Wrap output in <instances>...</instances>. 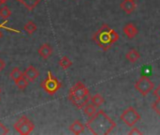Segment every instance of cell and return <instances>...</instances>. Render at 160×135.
I'll return each mask as SVG.
<instances>
[{
  "label": "cell",
  "instance_id": "obj_13",
  "mask_svg": "<svg viewBox=\"0 0 160 135\" xmlns=\"http://www.w3.org/2000/svg\"><path fill=\"white\" fill-rule=\"evenodd\" d=\"M126 58H127V60H128V62L134 64V63H136V62L141 58V54H140L136 49H131V50H129V51L127 53Z\"/></svg>",
  "mask_w": 160,
  "mask_h": 135
},
{
  "label": "cell",
  "instance_id": "obj_23",
  "mask_svg": "<svg viewBox=\"0 0 160 135\" xmlns=\"http://www.w3.org/2000/svg\"><path fill=\"white\" fill-rule=\"evenodd\" d=\"M128 134L130 135H139V134H142V132L138 129V128H136V127H132V129H131V131L128 132Z\"/></svg>",
  "mask_w": 160,
  "mask_h": 135
},
{
  "label": "cell",
  "instance_id": "obj_1",
  "mask_svg": "<svg viewBox=\"0 0 160 135\" xmlns=\"http://www.w3.org/2000/svg\"><path fill=\"white\" fill-rule=\"evenodd\" d=\"M85 127L93 134L108 135L116 128V123L103 110H99L90 117Z\"/></svg>",
  "mask_w": 160,
  "mask_h": 135
},
{
  "label": "cell",
  "instance_id": "obj_4",
  "mask_svg": "<svg viewBox=\"0 0 160 135\" xmlns=\"http://www.w3.org/2000/svg\"><path fill=\"white\" fill-rule=\"evenodd\" d=\"M61 86H62L61 83L58 81V79L55 76L52 75L51 71H48V75L46 79L41 83V87L49 95L55 94L61 88Z\"/></svg>",
  "mask_w": 160,
  "mask_h": 135
},
{
  "label": "cell",
  "instance_id": "obj_10",
  "mask_svg": "<svg viewBox=\"0 0 160 135\" xmlns=\"http://www.w3.org/2000/svg\"><path fill=\"white\" fill-rule=\"evenodd\" d=\"M123 31H124V33L126 34V36H127L128 39H134V38L138 35V33H139L138 28H137L133 23H127V24L124 26Z\"/></svg>",
  "mask_w": 160,
  "mask_h": 135
},
{
  "label": "cell",
  "instance_id": "obj_11",
  "mask_svg": "<svg viewBox=\"0 0 160 135\" xmlns=\"http://www.w3.org/2000/svg\"><path fill=\"white\" fill-rule=\"evenodd\" d=\"M38 54L43 59H48L52 54V46L50 44L45 43V44H43V45H41L39 47Z\"/></svg>",
  "mask_w": 160,
  "mask_h": 135
},
{
  "label": "cell",
  "instance_id": "obj_14",
  "mask_svg": "<svg viewBox=\"0 0 160 135\" xmlns=\"http://www.w3.org/2000/svg\"><path fill=\"white\" fill-rule=\"evenodd\" d=\"M22 3L28 10H33L42 0H18Z\"/></svg>",
  "mask_w": 160,
  "mask_h": 135
},
{
  "label": "cell",
  "instance_id": "obj_25",
  "mask_svg": "<svg viewBox=\"0 0 160 135\" xmlns=\"http://www.w3.org/2000/svg\"><path fill=\"white\" fill-rule=\"evenodd\" d=\"M5 66H6V64H5V62L0 58V72L5 69Z\"/></svg>",
  "mask_w": 160,
  "mask_h": 135
},
{
  "label": "cell",
  "instance_id": "obj_29",
  "mask_svg": "<svg viewBox=\"0 0 160 135\" xmlns=\"http://www.w3.org/2000/svg\"><path fill=\"white\" fill-rule=\"evenodd\" d=\"M3 1H5V2H6V1H7V0H3Z\"/></svg>",
  "mask_w": 160,
  "mask_h": 135
},
{
  "label": "cell",
  "instance_id": "obj_21",
  "mask_svg": "<svg viewBox=\"0 0 160 135\" xmlns=\"http://www.w3.org/2000/svg\"><path fill=\"white\" fill-rule=\"evenodd\" d=\"M10 15H11V10L9 9L8 7L4 6L0 8V16L3 19H8Z\"/></svg>",
  "mask_w": 160,
  "mask_h": 135
},
{
  "label": "cell",
  "instance_id": "obj_19",
  "mask_svg": "<svg viewBox=\"0 0 160 135\" xmlns=\"http://www.w3.org/2000/svg\"><path fill=\"white\" fill-rule=\"evenodd\" d=\"M28 83H29V82L27 81V79H26V78H24L23 76H22V78H20L18 81H16V82H15V84H16L17 87H18L19 89H21V90H24V89L27 87Z\"/></svg>",
  "mask_w": 160,
  "mask_h": 135
},
{
  "label": "cell",
  "instance_id": "obj_26",
  "mask_svg": "<svg viewBox=\"0 0 160 135\" xmlns=\"http://www.w3.org/2000/svg\"><path fill=\"white\" fill-rule=\"evenodd\" d=\"M5 3H6L5 1H3V0H0V7H1L2 5H4Z\"/></svg>",
  "mask_w": 160,
  "mask_h": 135
},
{
  "label": "cell",
  "instance_id": "obj_30",
  "mask_svg": "<svg viewBox=\"0 0 160 135\" xmlns=\"http://www.w3.org/2000/svg\"><path fill=\"white\" fill-rule=\"evenodd\" d=\"M0 100H1V99H0Z\"/></svg>",
  "mask_w": 160,
  "mask_h": 135
},
{
  "label": "cell",
  "instance_id": "obj_17",
  "mask_svg": "<svg viewBox=\"0 0 160 135\" xmlns=\"http://www.w3.org/2000/svg\"><path fill=\"white\" fill-rule=\"evenodd\" d=\"M59 66L63 68L64 70H67L72 66V61L68 56H63L59 61Z\"/></svg>",
  "mask_w": 160,
  "mask_h": 135
},
{
  "label": "cell",
  "instance_id": "obj_7",
  "mask_svg": "<svg viewBox=\"0 0 160 135\" xmlns=\"http://www.w3.org/2000/svg\"><path fill=\"white\" fill-rule=\"evenodd\" d=\"M155 88V84L147 77H141L135 84V89L142 96H147Z\"/></svg>",
  "mask_w": 160,
  "mask_h": 135
},
{
  "label": "cell",
  "instance_id": "obj_24",
  "mask_svg": "<svg viewBox=\"0 0 160 135\" xmlns=\"http://www.w3.org/2000/svg\"><path fill=\"white\" fill-rule=\"evenodd\" d=\"M153 94H154V96L158 100L160 99V85L154 90V92H153Z\"/></svg>",
  "mask_w": 160,
  "mask_h": 135
},
{
  "label": "cell",
  "instance_id": "obj_5",
  "mask_svg": "<svg viewBox=\"0 0 160 135\" xmlns=\"http://www.w3.org/2000/svg\"><path fill=\"white\" fill-rule=\"evenodd\" d=\"M142 117L139 114V112L134 108V107H128L127 108L120 116V119L128 127L132 128L133 126H135L140 120H141Z\"/></svg>",
  "mask_w": 160,
  "mask_h": 135
},
{
  "label": "cell",
  "instance_id": "obj_27",
  "mask_svg": "<svg viewBox=\"0 0 160 135\" xmlns=\"http://www.w3.org/2000/svg\"><path fill=\"white\" fill-rule=\"evenodd\" d=\"M2 37V32H1V30H0V38Z\"/></svg>",
  "mask_w": 160,
  "mask_h": 135
},
{
  "label": "cell",
  "instance_id": "obj_3",
  "mask_svg": "<svg viewBox=\"0 0 160 135\" xmlns=\"http://www.w3.org/2000/svg\"><path fill=\"white\" fill-rule=\"evenodd\" d=\"M111 30L112 28L108 24L104 23L93 36V40L103 51H108L113 44L111 38Z\"/></svg>",
  "mask_w": 160,
  "mask_h": 135
},
{
  "label": "cell",
  "instance_id": "obj_15",
  "mask_svg": "<svg viewBox=\"0 0 160 135\" xmlns=\"http://www.w3.org/2000/svg\"><path fill=\"white\" fill-rule=\"evenodd\" d=\"M82 110H83L84 115L87 116L88 117H92L97 113V107L94 104H92V103H87L82 108Z\"/></svg>",
  "mask_w": 160,
  "mask_h": 135
},
{
  "label": "cell",
  "instance_id": "obj_16",
  "mask_svg": "<svg viewBox=\"0 0 160 135\" xmlns=\"http://www.w3.org/2000/svg\"><path fill=\"white\" fill-rule=\"evenodd\" d=\"M91 103L94 104L97 108L100 107L103 103H104V98L100 95V94H96L93 97H91Z\"/></svg>",
  "mask_w": 160,
  "mask_h": 135
},
{
  "label": "cell",
  "instance_id": "obj_9",
  "mask_svg": "<svg viewBox=\"0 0 160 135\" xmlns=\"http://www.w3.org/2000/svg\"><path fill=\"white\" fill-rule=\"evenodd\" d=\"M120 8L127 14H131L136 9L137 5H136V3H135L134 0H124L120 4Z\"/></svg>",
  "mask_w": 160,
  "mask_h": 135
},
{
  "label": "cell",
  "instance_id": "obj_2",
  "mask_svg": "<svg viewBox=\"0 0 160 135\" xmlns=\"http://www.w3.org/2000/svg\"><path fill=\"white\" fill-rule=\"evenodd\" d=\"M68 100L78 109H82L91 100L89 89L82 82H77L69 90Z\"/></svg>",
  "mask_w": 160,
  "mask_h": 135
},
{
  "label": "cell",
  "instance_id": "obj_18",
  "mask_svg": "<svg viewBox=\"0 0 160 135\" xmlns=\"http://www.w3.org/2000/svg\"><path fill=\"white\" fill-rule=\"evenodd\" d=\"M9 76H10V78H11L14 82H16V81H18L20 78H22L23 75H22V72L18 68H14V69L11 70Z\"/></svg>",
  "mask_w": 160,
  "mask_h": 135
},
{
  "label": "cell",
  "instance_id": "obj_22",
  "mask_svg": "<svg viewBox=\"0 0 160 135\" xmlns=\"http://www.w3.org/2000/svg\"><path fill=\"white\" fill-rule=\"evenodd\" d=\"M152 108L158 113V115L160 117V99L157 100V101L152 105Z\"/></svg>",
  "mask_w": 160,
  "mask_h": 135
},
{
  "label": "cell",
  "instance_id": "obj_28",
  "mask_svg": "<svg viewBox=\"0 0 160 135\" xmlns=\"http://www.w3.org/2000/svg\"><path fill=\"white\" fill-rule=\"evenodd\" d=\"M0 94H1V88H0Z\"/></svg>",
  "mask_w": 160,
  "mask_h": 135
},
{
  "label": "cell",
  "instance_id": "obj_20",
  "mask_svg": "<svg viewBox=\"0 0 160 135\" xmlns=\"http://www.w3.org/2000/svg\"><path fill=\"white\" fill-rule=\"evenodd\" d=\"M24 31H26V33H28L29 35H32L37 31V25L33 22H28L24 25Z\"/></svg>",
  "mask_w": 160,
  "mask_h": 135
},
{
  "label": "cell",
  "instance_id": "obj_12",
  "mask_svg": "<svg viewBox=\"0 0 160 135\" xmlns=\"http://www.w3.org/2000/svg\"><path fill=\"white\" fill-rule=\"evenodd\" d=\"M85 130V126L82 124L79 120H75L70 126H69V131L76 135L82 134Z\"/></svg>",
  "mask_w": 160,
  "mask_h": 135
},
{
  "label": "cell",
  "instance_id": "obj_8",
  "mask_svg": "<svg viewBox=\"0 0 160 135\" xmlns=\"http://www.w3.org/2000/svg\"><path fill=\"white\" fill-rule=\"evenodd\" d=\"M23 77L27 79L28 82H34L38 76H39V72L38 70L34 67V66H29L22 73Z\"/></svg>",
  "mask_w": 160,
  "mask_h": 135
},
{
  "label": "cell",
  "instance_id": "obj_6",
  "mask_svg": "<svg viewBox=\"0 0 160 135\" xmlns=\"http://www.w3.org/2000/svg\"><path fill=\"white\" fill-rule=\"evenodd\" d=\"M14 129L18 132L19 134L28 135L34 131L35 125L30 119L23 116L14 124Z\"/></svg>",
  "mask_w": 160,
  "mask_h": 135
}]
</instances>
